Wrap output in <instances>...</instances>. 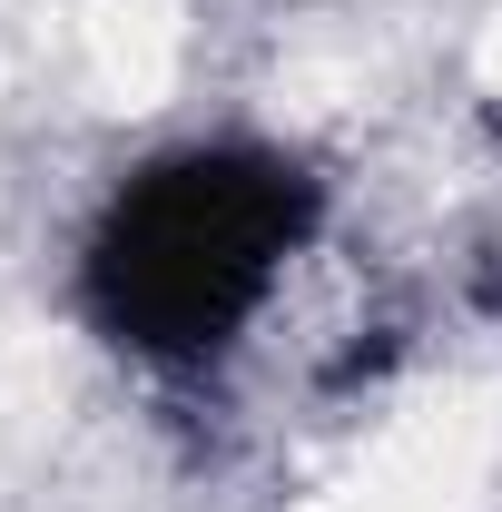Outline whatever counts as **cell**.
<instances>
[{
	"label": "cell",
	"instance_id": "6da1fadb",
	"mask_svg": "<svg viewBox=\"0 0 502 512\" xmlns=\"http://www.w3.org/2000/svg\"><path fill=\"white\" fill-rule=\"evenodd\" d=\"M306 217H315L306 178L256 158V148L158 158L148 178L119 188L99 247H89V306L119 345L188 365L266 306Z\"/></svg>",
	"mask_w": 502,
	"mask_h": 512
}]
</instances>
